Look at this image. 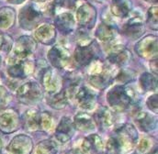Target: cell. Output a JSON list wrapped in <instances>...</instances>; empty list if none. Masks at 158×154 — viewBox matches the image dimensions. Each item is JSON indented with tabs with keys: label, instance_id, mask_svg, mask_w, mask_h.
Here are the masks:
<instances>
[{
	"label": "cell",
	"instance_id": "41",
	"mask_svg": "<svg viewBox=\"0 0 158 154\" xmlns=\"http://www.w3.org/2000/svg\"><path fill=\"white\" fill-rule=\"evenodd\" d=\"M1 148H2V141H1V140H0V150H1Z\"/></svg>",
	"mask_w": 158,
	"mask_h": 154
},
{
	"label": "cell",
	"instance_id": "3",
	"mask_svg": "<svg viewBox=\"0 0 158 154\" xmlns=\"http://www.w3.org/2000/svg\"><path fill=\"white\" fill-rule=\"evenodd\" d=\"M42 96L41 87L35 82H27L22 84L17 92L18 99L26 105L37 103Z\"/></svg>",
	"mask_w": 158,
	"mask_h": 154
},
{
	"label": "cell",
	"instance_id": "1",
	"mask_svg": "<svg viewBox=\"0 0 158 154\" xmlns=\"http://www.w3.org/2000/svg\"><path fill=\"white\" fill-rule=\"evenodd\" d=\"M138 140V133L131 124L119 126L111 134L107 142L110 154H124L132 149Z\"/></svg>",
	"mask_w": 158,
	"mask_h": 154
},
{
	"label": "cell",
	"instance_id": "6",
	"mask_svg": "<svg viewBox=\"0 0 158 154\" xmlns=\"http://www.w3.org/2000/svg\"><path fill=\"white\" fill-rule=\"evenodd\" d=\"M98 51L96 42H90L88 45H79L75 51L74 60L78 66H86L98 56Z\"/></svg>",
	"mask_w": 158,
	"mask_h": 154
},
{
	"label": "cell",
	"instance_id": "17",
	"mask_svg": "<svg viewBox=\"0 0 158 154\" xmlns=\"http://www.w3.org/2000/svg\"><path fill=\"white\" fill-rule=\"evenodd\" d=\"M75 19L71 13H62L55 18V28L63 34H69L75 29Z\"/></svg>",
	"mask_w": 158,
	"mask_h": 154
},
{
	"label": "cell",
	"instance_id": "27",
	"mask_svg": "<svg viewBox=\"0 0 158 154\" xmlns=\"http://www.w3.org/2000/svg\"><path fill=\"white\" fill-rule=\"evenodd\" d=\"M16 13L11 7H3L0 9V29H8L15 22Z\"/></svg>",
	"mask_w": 158,
	"mask_h": 154
},
{
	"label": "cell",
	"instance_id": "11",
	"mask_svg": "<svg viewBox=\"0 0 158 154\" xmlns=\"http://www.w3.org/2000/svg\"><path fill=\"white\" fill-rule=\"evenodd\" d=\"M19 117L16 111L9 109L0 115V130L4 133H11L18 129Z\"/></svg>",
	"mask_w": 158,
	"mask_h": 154
},
{
	"label": "cell",
	"instance_id": "32",
	"mask_svg": "<svg viewBox=\"0 0 158 154\" xmlns=\"http://www.w3.org/2000/svg\"><path fill=\"white\" fill-rule=\"evenodd\" d=\"M13 39L12 38L4 33H0V51L4 52H8L12 50Z\"/></svg>",
	"mask_w": 158,
	"mask_h": 154
},
{
	"label": "cell",
	"instance_id": "38",
	"mask_svg": "<svg viewBox=\"0 0 158 154\" xmlns=\"http://www.w3.org/2000/svg\"><path fill=\"white\" fill-rule=\"evenodd\" d=\"M146 2H149V3H153V4H157L158 0H145Z\"/></svg>",
	"mask_w": 158,
	"mask_h": 154
},
{
	"label": "cell",
	"instance_id": "2",
	"mask_svg": "<svg viewBox=\"0 0 158 154\" xmlns=\"http://www.w3.org/2000/svg\"><path fill=\"white\" fill-rule=\"evenodd\" d=\"M134 97L133 91L124 85H116L107 95L109 105L118 112L130 108L134 101Z\"/></svg>",
	"mask_w": 158,
	"mask_h": 154
},
{
	"label": "cell",
	"instance_id": "7",
	"mask_svg": "<svg viewBox=\"0 0 158 154\" xmlns=\"http://www.w3.org/2000/svg\"><path fill=\"white\" fill-rule=\"evenodd\" d=\"M136 53L144 59H154L157 55V37L148 35L135 45Z\"/></svg>",
	"mask_w": 158,
	"mask_h": 154
},
{
	"label": "cell",
	"instance_id": "40",
	"mask_svg": "<svg viewBox=\"0 0 158 154\" xmlns=\"http://www.w3.org/2000/svg\"><path fill=\"white\" fill-rule=\"evenodd\" d=\"M92 1H95V2H98V3H100V2H103L104 0H92Z\"/></svg>",
	"mask_w": 158,
	"mask_h": 154
},
{
	"label": "cell",
	"instance_id": "26",
	"mask_svg": "<svg viewBox=\"0 0 158 154\" xmlns=\"http://www.w3.org/2000/svg\"><path fill=\"white\" fill-rule=\"evenodd\" d=\"M116 30L115 29L106 23H101L97 30H96V36L98 39H100L103 42H110L116 37Z\"/></svg>",
	"mask_w": 158,
	"mask_h": 154
},
{
	"label": "cell",
	"instance_id": "29",
	"mask_svg": "<svg viewBox=\"0 0 158 154\" xmlns=\"http://www.w3.org/2000/svg\"><path fill=\"white\" fill-rule=\"evenodd\" d=\"M140 85L143 91L151 92L154 90H156L157 88V79L151 74L144 73L143 74L139 79Z\"/></svg>",
	"mask_w": 158,
	"mask_h": 154
},
{
	"label": "cell",
	"instance_id": "20",
	"mask_svg": "<svg viewBox=\"0 0 158 154\" xmlns=\"http://www.w3.org/2000/svg\"><path fill=\"white\" fill-rule=\"evenodd\" d=\"M113 115L107 107L99 108L93 116V120L97 123L100 129H105L113 124Z\"/></svg>",
	"mask_w": 158,
	"mask_h": 154
},
{
	"label": "cell",
	"instance_id": "28",
	"mask_svg": "<svg viewBox=\"0 0 158 154\" xmlns=\"http://www.w3.org/2000/svg\"><path fill=\"white\" fill-rule=\"evenodd\" d=\"M48 104L52 108L63 109L67 105V95L65 91H61L59 93L52 94L51 97L48 98Z\"/></svg>",
	"mask_w": 158,
	"mask_h": 154
},
{
	"label": "cell",
	"instance_id": "19",
	"mask_svg": "<svg viewBox=\"0 0 158 154\" xmlns=\"http://www.w3.org/2000/svg\"><path fill=\"white\" fill-rule=\"evenodd\" d=\"M55 38H56V31H55V28L52 25L44 24L35 30V38L45 45H50L53 43Z\"/></svg>",
	"mask_w": 158,
	"mask_h": 154
},
{
	"label": "cell",
	"instance_id": "21",
	"mask_svg": "<svg viewBox=\"0 0 158 154\" xmlns=\"http://www.w3.org/2000/svg\"><path fill=\"white\" fill-rule=\"evenodd\" d=\"M31 72V67L28 63L24 61H19V62H14L12 64L9 66L7 70L8 75L12 78H19L22 79L27 76Z\"/></svg>",
	"mask_w": 158,
	"mask_h": 154
},
{
	"label": "cell",
	"instance_id": "12",
	"mask_svg": "<svg viewBox=\"0 0 158 154\" xmlns=\"http://www.w3.org/2000/svg\"><path fill=\"white\" fill-rule=\"evenodd\" d=\"M75 97L77 101L78 106L85 110H90L94 107L97 102V96L92 91H90L87 87L81 86L76 91Z\"/></svg>",
	"mask_w": 158,
	"mask_h": 154
},
{
	"label": "cell",
	"instance_id": "15",
	"mask_svg": "<svg viewBox=\"0 0 158 154\" xmlns=\"http://www.w3.org/2000/svg\"><path fill=\"white\" fill-rule=\"evenodd\" d=\"M74 134H75L74 123L71 121L70 118L63 117L56 128V131H55L56 139L60 142L65 143L66 141L71 140V138L74 136Z\"/></svg>",
	"mask_w": 158,
	"mask_h": 154
},
{
	"label": "cell",
	"instance_id": "8",
	"mask_svg": "<svg viewBox=\"0 0 158 154\" xmlns=\"http://www.w3.org/2000/svg\"><path fill=\"white\" fill-rule=\"evenodd\" d=\"M77 18L83 29H91L96 23L97 10L91 4L84 3L77 11Z\"/></svg>",
	"mask_w": 158,
	"mask_h": 154
},
{
	"label": "cell",
	"instance_id": "22",
	"mask_svg": "<svg viewBox=\"0 0 158 154\" xmlns=\"http://www.w3.org/2000/svg\"><path fill=\"white\" fill-rule=\"evenodd\" d=\"M23 126L24 128L29 131L40 130V113L33 109L27 111L23 117Z\"/></svg>",
	"mask_w": 158,
	"mask_h": 154
},
{
	"label": "cell",
	"instance_id": "10",
	"mask_svg": "<svg viewBox=\"0 0 158 154\" xmlns=\"http://www.w3.org/2000/svg\"><path fill=\"white\" fill-rule=\"evenodd\" d=\"M7 150L10 154H31L32 141L28 136L19 135L11 140Z\"/></svg>",
	"mask_w": 158,
	"mask_h": 154
},
{
	"label": "cell",
	"instance_id": "9",
	"mask_svg": "<svg viewBox=\"0 0 158 154\" xmlns=\"http://www.w3.org/2000/svg\"><path fill=\"white\" fill-rule=\"evenodd\" d=\"M48 59L51 64L56 69H64L70 63V52L64 47L57 45L48 52Z\"/></svg>",
	"mask_w": 158,
	"mask_h": 154
},
{
	"label": "cell",
	"instance_id": "30",
	"mask_svg": "<svg viewBox=\"0 0 158 154\" xmlns=\"http://www.w3.org/2000/svg\"><path fill=\"white\" fill-rule=\"evenodd\" d=\"M37 154H56L57 148L55 144L51 140H44L38 144L36 148Z\"/></svg>",
	"mask_w": 158,
	"mask_h": 154
},
{
	"label": "cell",
	"instance_id": "35",
	"mask_svg": "<svg viewBox=\"0 0 158 154\" xmlns=\"http://www.w3.org/2000/svg\"><path fill=\"white\" fill-rule=\"evenodd\" d=\"M8 102V93L5 87L0 85V110L3 109Z\"/></svg>",
	"mask_w": 158,
	"mask_h": 154
},
{
	"label": "cell",
	"instance_id": "18",
	"mask_svg": "<svg viewBox=\"0 0 158 154\" xmlns=\"http://www.w3.org/2000/svg\"><path fill=\"white\" fill-rule=\"evenodd\" d=\"M113 78L111 72L109 71V69L104 68L89 77V83L98 89H104L111 83Z\"/></svg>",
	"mask_w": 158,
	"mask_h": 154
},
{
	"label": "cell",
	"instance_id": "36",
	"mask_svg": "<svg viewBox=\"0 0 158 154\" xmlns=\"http://www.w3.org/2000/svg\"><path fill=\"white\" fill-rule=\"evenodd\" d=\"M157 65H158L157 59L156 58V59H155V60H153V61L151 62V63H150V67H151L152 71H153L156 75H157V70H158Z\"/></svg>",
	"mask_w": 158,
	"mask_h": 154
},
{
	"label": "cell",
	"instance_id": "25",
	"mask_svg": "<svg viewBox=\"0 0 158 154\" xmlns=\"http://www.w3.org/2000/svg\"><path fill=\"white\" fill-rule=\"evenodd\" d=\"M75 128L81 131H91L94 129V120L85 113H78L75 116Z\"/></svg>",
	"mask_w": 158,
	"mask_h": 154
},
{
	"label": "cell",
	"instance_id": "23",
	"mask_svg": "<svg viewBox=\"0 0 158 154\" xmlns=\"http://www.w3.org/2000/svg\"><path fill=\"white\" fill-rule=\"evenodd\" d=\"M139 128L144 132H149L156 128V117L149 113H139L135 117Z\"/></svg>",
	"mask_w": 158,
	"mask_h": 154
},
{
	"label": "cell",
	"instance_id": "16",
	"mask_svg": "<svg viewBox=\"0 0 158 154\" xmlns=\"http://www.w3.org/2000/svg\"><path fill=\"white\" fill-rule=\"evenodd\" d=\"M131 58V53L129 51L121 45H117L113 47L108 56V61L115 65L123 66L125 65Z\"/></svg>",
	"mask_w": 158,
	"mask_h": 154
},
{
	"label": "cell",
	"instance_id": "24",
	"mask_svg": "<svg viewBox=\"0 0 158 154\" xmlns=\"http://www.w3.org/2000/svg\"><path fill=\"white\" fill-rule=\"evenodd\" d=\"M131 9V4L129 0H113L110 6L111 13L120 18H126Z\"/></svg>",
	"mask_w": 158,
	"mask_h": 154
},
{
	"label": "cell",
	"instance_id": "34",
	"mask_svg": "<svg viewBox=\"0 0 158 154\" xmlns=\"http://www.w3.org/2000/svg\"><path fill=\"white\" fill-rule=\"evenodd\" d=\"M146 105L148 107L149 109H151L152 111H154L155 113H157V107H158V96L157 94H155L153 95H151L147 102Z\"/></svg>",
	"mask_w": 158,
	"mask_h": 154
},
{
	"label": "cell",
	"instance_id": "42",
	"mask_svg": "<svg viewBox=\"0 0 158 154\" xmlns=\"http://www.w3.org/2000/svg\"><path fill=\"white\" fill-rule=\"evenodd\" d=\"M0 64H1V57H0Z\"/></svg>",
	"mask_w": 158,
	"mask_h": 154
},
{
	"label": "cell",
	"instance_id": "14",
	"mask_svg": "<svg viewBox=\"0 0 158 154\" xmlns=\"http://www.w3.org/2000/svg\"><path fill=\"white\" fill-rule=\"evenodd\" d=\"M122 31L124 35L132 39L140 38L144 32V26L143 19L139 17H134L131 18L128 22L123 25Z\"/></svg>",
	"mask_w": 158,
	"mask_h": 154
},
{
	"label": "cell",
	"instance_id": "5",
	"mask_svg": "<svg viewBox=\"0 0 158 154\" xmlns=\"http://www.w3.org/2000/svg\"><path fill=\"white\" fill-rule=\"evenodd\" d=\"M37 44L35 39L29 36H22L19 38L15 44L12 53V63L24 61L36 49Z\"/></svg>",
	"mask_w": 158,
	"mask_h": 154
},
{
	"label": "cell",
	"instance_id": "31",
	"mask_svg": "<svg viewBox=\"0 0 158 154\" xmlns=\"http://www.w3.org/2000/svg\"><path fill=\"white\" fill-rule=\"evenodd\" d=\"M147 25L150 29L157 30L158 26V8L157 6H152L148 11L147 16Z\"/></svg>",
	"mask_w": 158,
	"mask_h": 154
},
{
	"label": "cell",
	"instance_id": "39",
	"mask_svg": "<svg viewBox=\"0 0 158 154\" xmlns=\"http://www.w3.org/2000/svg\"><path fill=\"white\" fill-rule=\"evenodd\" d=\"M32 1H34V2H44L46 0H32Z\"/></svg>",
	"mask_w": 158,
	"mask_h": 154
},
{
	"label": "cell",
	"instance_id": "33",
	"mask_svg": "<svg viewBox=\"0 0 158 154\" xmlns=\"http://www.w3.org/2000/svg\"><path fill=\"white\" fill-rule=\"evenodd\" d=\"M153 146H156V144L153 142L152 139H143L138 146V152L140 154H152L149 150L153 149Z\"/></svg>",
	"mask_w": 158,
	"mask_h": 154
},
{
	"label": "cell",
	"instance_id": "37",
	"mask_svg": "<svg viewBox=\"0 0 158 154\" xmlns=\"http://www.w3.org/2000/svg\"><path fill=\"white\" fill-rule=\"evenodd\" d=\"M9 3H12V4H16V5H19L22 2H24L25 0H7Z\"/></svg>",
	"mask_w": 158,
	"mask_h": 154
},
{
	"label": "cell",
	"instance_id": "13",
	"mask_svg": "<svg viewBox=\"0 0 158 154\" xmlns=\"http://www.w3.org/2000/svg\"><path fill=\"white\" fill-rule=\"evenodd\" d=\"M40 82L46 91L50 94H55L60 88L61 79L52 69L45 68L40 75Z\"/></svg>",
	"mask_w": 158,
	"mask_h": 154
},
{
	"label": "cell",
	"instance_id": "4",
	"mask_svg": "<svg viewBox=\"0 0 158 154\" xmlns=\"http://www.w3.org/2000/svg\"><path fill=\"white\" fill-rule=\"evenodd\" d=\"M42 20V14L32 6L27 5L23 6L19 15V22L25 30H34Z\"/></svg>",
	"mask_w": 158,
	"mask_h": 154
}]
</instances>
